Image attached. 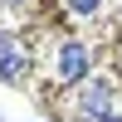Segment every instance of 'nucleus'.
<instances>
[{"label":"nucleus","mask_w":122,"mask_h":122,"mask_svg":"<svg viewBox=\"0 0 122 122\" xmlns=\"http://www.w3.org/2000/svg\"><path fill=\"white\" fill-rule=\"evenodd\" d=\"M78 107H83L88 117H112V107H117V93H112V83L107 78H93V83L83 88V98H78Z\"/></svg>","instance_id":"nucleus-1"},{"label":"nucleus","mask_w":122,"mask_h":122,"mask_svg":"<svg viewBox=\"0 0 122 122\" xmlns=\"http://www.w3.org/2000/svg\"><path fill=\"white\" fill-rule=\"evenodd\" d=\"M68 10H73V15H98V10H103V0H64Z\"/></svg>","instance_id":"nucleus-4"},{"label":"nucleus","mask_w":122,"mask_h":122,"mask_svg":"<svg viewBox=\"0 0 122 122\" xmlns=\"http://www.w3.org/2000/svg\"><path fill=\"white\" fill-rule=\"evenodd\" d=\"M25 68H29V54L15 44V39L0 34V78H5V83H15V78H25Z\"/></svg>","instance_id":"nucleus-3"},{"label":"nucleus","mask_w":122,"mask_h":122,"mask_svg":"<svg viewBox=\"0 0 122 122\" xmlns=\"http://www.w3.org/2000/svg\"><path fill=\"white\" fill-rule=\"evenodd\" d=\"M88 64H93V54H88L83 44H64L59 49V78H64V83H83Z\"/></svg>","instance_id":"nucleus-2"}]
</instances>
